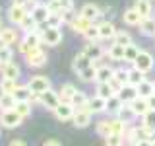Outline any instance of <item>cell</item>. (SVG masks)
<instances>
[{
  "mask_svg": "<svg viewBox=\"0 0 155 146\" xmlns=\"http://www.w3.org/2000/svg\"><path fill=\"white\" fill-rule=\"evenodd\" d=\"M8 146H27V144L23 142V140H19V138H16V140H12V142H10Z\"/></svg>",
  "mask_w": 155,
  "mask_h": 146,
  "instance_id": "11a10c76",
  "label": "cell"
},
{
  "mask_svg": "<svg viewBox=\"0 0 155 146\" xmlns=\"http://www.w3.org/2000/svg\"><path fill=\"white\" fill-rule=\"evenodd\" d=\"M140 49L138 45H134V43H130V45H126V49H124V61H128V62H134L136 61V57L140 55Z\"/></svg>",
  "mask_w": 155,
  "mask_h": 146,
  "instance_id": "8d00e7d4",
  "label": "cell"
},
{
  "mask_svg": "<svg viewBox=\"0 0 155 146\" xmlns=\"http://www.w3.org/2000/svg\"><path fill=\"white\" fill-rule=\"evenodd\" d=\"M153 66H155V58H153L151 53H147V51H140V55L136 57V61H134V68L142 70L143 74H149V72L153 70Z\"/></svg>",
  "mask_w": 155,
  "mask_h": 146,
  "instance_id": "277c9868",
  "label": "cell"
},
{
  "mask_svg": "<svg viewBox=\"0 0 155 146\" xmlns=\"http://www.w3.org/2000/svg\"><path fill=\"white\" fill-rule=\"evenodd\" d=\"M76 92H78V88H76L74 84H62L60 92H58V96H60L62 101H72V97L76 96Z\"/></svg>",
  "mask_w": 155,
  "mask_h": 146,
  "instance_id": "1f68e13d",
  "label": "cell"
},
{
  "mask_svg": "<svg viewBox=\"0 0 155 146\" xmlns=\"http://www.w3.org/2000/svg\"><path fill=\"white\" fill-rule=\"evenodd\" d=\"M124 49L126 47H122V45H118V43H114L113 41V45H110L109 49H107V57L110 58V61H124Z\"/></svg>",
  "mask_w": 155,
  "mask_h": 146,
  "instance_id": "4316f807",
  "label": "cell"
},
{
  "mask_svg": "<svg viewBox=\"0 0 155 146\" xmlns=\"http://www.w3.org/2000/svg\"><path fill=\"white\" fill-rule=\"evenodd\" d=\"M35 47H41V31H29L19 41V53L21 55H25L27 51H31Z\"/></svg>",
  "mask_w": 155,
  "mask_h": 146,
  "instance_id": "5b68a950",
  "label": "cell"
},
{
  "mask_svg": "<svg viewBox=\"0 0 155 146\" xmlns=\"http://www.w3.org/2000/svg\"><path fill=\"white\" fill-rule=\"evenodd\" d=\"M16 88H18V82L16 80H8V78H2V80H0V92H2V94L14 96Z\"/></svg>",
  "mask_w": 155,
  "mask_h": 146,
  "instance_id": "e575fe53",
  "label": "cell"
},
{
  "mask_svg": "<svg viewBox=\"0 0 155 146\" xmlns=\"http://www.w3.org/2000/svg\"><path fill=\"white\" fill-rule=\"evenodd\" d=\"M0 29H2V22H0Z\"/></svg>",
  "mask_w": 155,
  "mask_h": 146,
  "instance_id": "91938a15",
  "label": "cell"
},
{
  "mask_svg": "<svg viewBox=\"0 0 155 146\" xmlns=\"http://www.w3.org/2000/svg\"><path fill=\"white\" fill-rule=\"evenodd\" d=\"M116 117H118V119H122L124 123H128V125L136 119V115L132 113V109H130V105H128V103H124V105H122V109L116 113Z\"/></svg>",
  "mask_w": 155,
  "mask_h": 146,
  "instance_id": "74e56055",
  "label": "cell"
},
{
  "mask_svg": "<svg viewBox=\"0 0 155 146\" xmlns=\"http://www.w3.org/2000/svg\"><path fill=\"white\" fill-rule=\"evenodd\" d=\"M78 16H80V14H78L74 8H66V10H62V12H60V18H62V22H64V23H72Z\"/></svg>",
  "mask_w": 155,
  "mask_h": 146,
  "instance_id": "7dc6e473",
  "label": "cell"
},
{
  "mask_svg": "<svg viewBox=\"0 0 155 146\" xmlns=\"http://www.w3.org/2000/svg\"><path fill=\"white\" fill-rule=\"evenodd\" d=\"M27 86L31 88V92L35 96H39V94H43V92H47V90H51V88H52L51 80H48L47 76H43V74L31 76V78H29V82H27Z\"/></svg>",
  "mask_w": 155,
  "mask_h": 146,
  "instance_id": "8992f818",
  "label": "cell"
},
{
  "mask_svg": "<svg viewBox=\"0 0 155 146\" xmlns=\"http://www.w3.org/2000/svg\"><path fill=\"white\" fill-rule=\"evenodd\" d=\"M138 146H151V140H138Z\"/></svg>",
  "mask_w": 155,
  "mask_h": 146,
  "instance_id": "9f6ffc18",
  "label": "cell"
},
{
  "mask_svg": "<svg viewBox=\"0 0 155 146\" xmlns=\"http://www.w3.org/2000/svg\"><path fill=\"white\" fill-rule=\"evenodd\" d=\"M31 18L35 19V22L39 23V26H43V23H47V19L51 18V10H48V4H35V6H33V10L31 12Z\"/></svg>",
  "mask_w": 155,
  "mask_h": 146,
  "instance_id": "30bf717a",
  "label": "cell"
},
{
  "mask_svg": "<svg viewBox=\"0 0 155 146\" xmlns=\"http://www.w3.org/2000/svg\"><path fill=\"white\" fill-rule=\"evenodd\" d=\"M27 10L25 6H18V4H12V6L8 8V19L14 23V26H19V23L23 22V19L27 18Z\"/></svg>",
  "mask_w": 155,
  "mask_h": 146,
  "instance_id": "8fae6325",
  "label": "cell"
},
{
  "mask_svg": "<svg viewBox=\"0 0 155 146\" xmlns=\"http://www.w3.org/2000/svg\"><path fill=\"white\" fill-rule=\"evenodd\" d=\"M116 96H118L120 99L124 101V103H132L136 97H140V96H138V88L132 86V84H124V86H120V88H118V92H116Z\"/></svg>",
  "mask_w": 155,
  "mask_h": 146,
  "instance_id": "4fadbf2b",
  "label": "cell"
},
{
  "mask_svg": "<svg viewBox=\"0 0 155 146\" xmlns=\"http://www.w3.org/2000/svg\"><path fill=\"white\" fill-rule=\"evenodd\" d=\"M97 29H99V41H109V39H114L116 31H118V29L114 27V23L113 22H107V19L97 23Z\"/></svg>",
  "mask_w": 155,
  "mask_h": 146,
  "instance_id": "7c38bea8",
  "label": "cell"
},
{
  "mask_svg": "<svg viewBox=\"0 0 155 146\" xmlns=\"http://www.w3.org/2000/svg\"><path fill=\"white\" fill-rule=\"evenodd\" d=\"M12 61H14V51L8 45H2L0 47V62H2V64H8V62H12Z\"/></svg>",
  "mask_w": 155,
  "mask_h": 146,
  "instance_id": "f6af8a7d",
  "label": "cell"
},
{
  "mask_svg": "<svg viewBox=\"0 0 155 146\" xmlns=\"http://www.w3.org/2000/svg\"><path fill=\"white\" fill-rule=\"evenodd\" d=\"M78 76H80V80H81V82H87V84L95 82V80H97V66H95V62H93L91 66L84 68L81 72H78Z\"/></svg>",
  "mask_w": 155,
  "mask_h": 146,
  "instance_id": "f1b7e54d",
  "label": "cell"
},
{
  "mask_svg": "<svg viewBox=\"0 0 155 146\" xmlns=\"http://www.w3.org/2000/svg\"><path fill=\"white\" fill-rule=\"evenodd\" d=\"M0 72H2V78H8V80H18V78L21 76V68H19V64H16L14 61L8 62V64H2Z\"/></svg>",
  "mask_w": 155,
  "mask_h": 146,
  "instance_id": "ffe728a7",
  "label": "cell"
},
{
  "mask_svg": "<svg viewBox=\"0 0 155 146\" xmlns=\"http://www.w3.org/2000/svg\"><path fill=\"white\" fill-rule=\"evenodd\" d=\"M138 27H140V33H142L143 37H155V18L153 16L143 18Z\"/></svg>",
  "mask_w": 155,
  "mask_h": 146,
  "instance_id": "cb8c5ba5",
  "label": "cell"
},
{
  "mask_svg": "<svg viewBox=\"0 0 155 146\" xmlns=\"http://www.w3.org/2000/svg\"><path fill=\"white\" fill-rule=\"evenodd\" d=\"M85 109L89 111L91 115L93 113H107V99H103V97H99V96H93V97L87 99Z\"/></svg>",
  "mask_w": 155,
  "mask_h": 146,
  "instance_id": "5bb4252c",
  "label": "cell"
},
{
  "mask_svg": "<svg viewBox=\"0 0 155 146\" xmlns=\"http://www.w3.org/2000/svg\"><path fill=\"white\" fill-rule=\"evenodd\" d=\"M136 88H138V96H140V97H145V99H147L149 96L155 94V82H149V80L140 82Z\"/></svg>",
  "mask_w": 155,
  "mask_h": 146,
  "instance_id": "83f0119b",
  "label": "cell"
},
{
  "mask_svg": "<svg viewBox=\"0 0 155 146\" xmlns=\"http://www.w3.org/2000/svg\"><path fill=\"white\" fill-rule=\"evenodd\" d=\"M128 105H130V109H132V113L136 117H143L149 111V105H147V99H145V97H136L132 103H128Z\"/></svg>",
  "mask_w": 155,
  "mask_h": 146,
  "instance_id": "44dd1931",
  "label": "cell"
},
{
  "mask_svg": "<svg viewBox=\"0 0 155 146\" xmlns=\"http://www.w3.org/2000/svg\"><path fill=\"white\" fill-rule=\"evenodd\" d=\"M91 64H93V61H91V58L87 57L84 51H81V53H78V55L74 57V62H72V66H74V72H76V74H78V72H81L84 68L91 66Z\"/></svg>",
  "mask_w": 155,
  "mask_h": 146,
  "instance_id": "603a6c76",
  "label": "cell"
},
{
  "mask_svg": "<svg viewBox=\"0 0 155 146\" xmlns=\"http://www.w3.org/2000/svg\"><path fill=\"white\" fill-rule=\"evenodd\" d=\"M41 31V43L47 47H56L62 43V29L60 27H43Z\"/></svg>",
  "mask_w": 155,
  "mask_h": 146,
  "instance_id": "6da1fadb",
  "label": "cell"
},
{
  "mask_svg": "<svg viewBox=\"0 0 155 146\" xmlns=\"http://www.w3.org/2000/svg\"><path fill=\"white\" fill-rule=\"evenodd\" d=\"M37 101H39L43 107H47V109L52 111L62 99H60V96H58V92H54V90L51 88V90H47V92H43V94H39V96H37Z\"/></svg>",
  "mask_w": 155,
  "mask_h": 146,
  "instance_id": "ba28073f",
  "label": "cell"
},
{
  "mask_svg": "<svg viewBox=\"0 0 155 146\" xmlns=\"http://www.w3.org/2000/svg\"><path fill=\"white\" fill-rule=\"evenodd\" d=\"M23 123V117L16 109H2L0 111V127L4 129H16Z\"/></svg>",
  "mask_w": 155,
  "mask_h": 146,
  "instance_id": "3957f363",
  "label": "cell"
},
{
  "mask_svg": "<svg viewBox=\"0 0 155 146\" xmlns=\"http://www.w3.org/2000/svg\"><path fill=\"white\" fill-rule=\"evenodd\" d=\"M62 23H64V22H62L60 14H51V18L47 19V23H45V26H47V27H60Z\"/></svg>",
  "mask_w": 155,
  "mask_h": 146,
  "instance_id": "681fc988",
  "label": "cell"
},
{
  "mask_svg": "<svg viewBox=\"0 0 155 146\" xmlns=\"http://www.w3.org/2000/svg\"><path fill=\"white\" fill-rule=\"evenodd\" d=\"M84 53H85V55L89 57L93 62H97L99 58H103V57L107 55V51L101 47L99 41H87V45L84 47Z\"/></svg>",
  "mask_w": 155,
  "mask_h": 146,
  "instance_id": "9c48e42d",
  "label": "cell"
},
{
  "mask_svg": "<svg viewBox=\"0 0 155 146\" xmlns=\"http://www.w3.org/2000/svg\"><path fill=\"white\" fill-rule=\"evenodd\" d=\"M87 99H89V97H87V96L84 94V92H80V90H78V92H76V96L72 97V101H70V103L74 105L76 109H85Z\"/></svg>",
  "mask_w": 155,
  "mask_h": 146,
  "instance_id": "d590c367",
  "label": "cell"
},
{
  "mask_svg": "<svg viewBox=\"0 0 155 146\" xmlns=\"http://www.w3.org/2000/svg\"><path fill=\"white\" fill-rule=\"evenodd\" d=\"M16 107V97L10 94H2L0 96V109H14Z\"/></svg>",
  "mask_w": 155,
  "mask_h": 146,
  "instance_id": "ee69618b",
  "label": "cell"
},
{
  "mask_svg": "<svg viewBox=\"0 0 155 146\" xmlns=\"http://www.w3.org/2000/svg\"><path fill=\"white\" fill-rule=\"evenodd\" d=\"M109 127H110V134H124L126 129H128V123H124L122 119L114 117V119L109 121Z\"/></svg>",
  "mask_w": 155,
  "mask_h": 146,
  "instance_id": "4dcf8cb0",
  "label": "cell"
},
{
  "mask_svg": "<svg viewBox=\"0 0 155 146\" xmlns=\"http://www.w3.org/2000/svg\"><path fill=\"white\" fill-rule=\"evenodd\" d=\"M145 80V74L142 70H138V68H130V74H128V84L132 86H138L140 82Z\"/></svg>",
  "mask_w": 155,
  "mask_h": 146,
  "instance_id": "ab89813d",
  "label": "cell"
},
{
  "mask_svg": "<svg viewBox=\"0 0 155 146\" xmlns=\"http://www.w3.org/2000/svg\"><path fill=\"white\" fill-rule=\"evenodd\" d=\"M142 119V125L145 127V129H149L151 133H155V111L153 109H149L147 113H145L143 117H140Z\"/></svg>",
  "mask_w": 155,
  "mask_h": 146,
  "instance_id": "f35d334b",
  "label": "cell"
},
{
  "mask_svg": "<svg viewBox=\"0 0 155 146\" xmlns=\"http://www.w3.org/2000/svg\"><path fill=\"white\" fill-rule=\"evenodd\" d=\"M95 130H97V134L99 136H103V138H107V136L110 134V127H109V121H99L95 127Z\"/></svg>",
  "mask_w": 155,
  "mask_h": 146,
  "instance_id": "c3c4849f",
  "label": "cell"
},
{
  "mask_svg": "<svg viewBox=\"0 0 155 146\" xmlns=\"http://www.w3.org/2000/svg\"><path fill=\"white\" fill-rule=\"evenodd\" d=\"M29 2H33V0H12V4H18V6H27Z\"/></svg>",
  "mask_w": 155,
  "mask_h": 146,
  "instance_id": "db71d44e",
  "label": "cell"
},
{
  "mask_svg": "<svg viewBox=\"0 0 155 146\" xmlns=\"http://www.w3.org/2000/svg\"><path fill=\"white\" fill-rule=\"evenodd\" d=\"M0 134H2V133H0Z\"/></svg>",
  "mask_w": 155,
  "mask_h": 146,
  "instance_id": "be15d7a7",
  "label": "cell"
},
{
  "mask_svg": "<svg viewBox=\"0 0 155 146\" xmlns=\"http://www.w3.org/2000/svg\"><path fill=\"white\" fill-rule=\"evenodd\" d=\"M113 41L118 43V45H122V47H126V45L132 43V35H130L128 31H116V35H114Z\"/></svg>",
  "mask_w": 155,
  "mask_h": 146,
  "instance_id": "bcb514c9",
  "label": "cell"
},
{
  "mask_svg": "<svg viewBox=\"0 0 155 146\" xmlns=\"http://www.w3.org/2000/svg\"><path fill=\"white\" fill-rule=\"evenodd\" d=\"M147 105H149V109H153V111H155V94L147 97Z\"/></svg>",
  "mask_w": 155,
  "mask_h": 146,
  "instance_id": "f5cc1de1",
  "label": "cell"
},
{
  "mask_svg": "<svg viewBox=\"0 0 155 146\" xmlns=\"http://www.w3.org/2000/svg\"><path fill=\"white\" fill-rule=\"evenodd\" d=\"M134 8L140 12L142 18H149L153 14V2H151V0H136Z\"/></svg>",
  "mask_w": 155,
  "mask_h": 146,
  "instance_id": "d4e9b609",
  "label": "cell"
},
{
  "mask_svg": "<svg viewBox=\"0 0 155 146\" xmlns=\"http://www.w3.org/2000/svg\"><path fill=\"white\" fill-rule=\"evenodd\" d=\"M95 96L103 97V99H109V97L116 96V90L113 88L110 82H97V88H95Z\"/></svg>",
  "mask_w": 155,
  "mask_h": 146,
  "instance_id": "7402d4cb",
  "label": "cell"
},
{
  "mask_svg": "<svg viewBox=\"0 0 155 146\" xmlns=\"http://www.w3.org/2000/svg\"><path fill=\"white\" fill-rule=\"evenodd\" d=\"M14 97H16V101H37V96L31 92V88L27 84H18L16 92H14Z\"/></svg>",
  "mask_w": 155,
  "mask_h": 146,
  "instance_id": "2e32d148",
  "label": "cell"
},
{
  "mask_svg": "<svg viewBox=\"0 0 155 146\" xmlns=\"http://www.w3.org/2000/svg\"><path fill=\"white\" fill-rule=\"evenodd\" d=\"M14 109L25 119V117L31 115V101H16V107H14Z\"/></svg>",
  "mask_w": 155,
  "mask_h": 146,
  "instance_id": "7bdbcfd3",
  "label": "cell"
},
{
  "mask_svg": "<svg viewBox=\"0 0 155 146\" xmlns=\"http://www.w3.org/2000/svg\"><path fill=\"white\" fill-rule=\"evenodd\" d=\"M142 19H143V18L140 16V12H138L134 6L128 8V10L122 14V22L126 23V26H130V27H138L140 23H142Z\"/></svg>",
  "mask_w": 155,
  "mask_h": 146,
  "instance_id": "d6986e66",
  "label": "cell"
},
{
  "mask_svg": "<svg viewBox=\"0 0 155 146\" xmlns=\"http://www.w3.org/2000/svg\"><path fill=\"white\" fill-rule=\"evenodd\" d=\"M91 23H93V22H91V19H87V18H84V16H78V18L74 19V22L70 23V27L74 29L76 33H80V35H81V33H84L85 29L91 26Z\"/></svg>",
  "mask_w": 155,
  "mask_h": 146,
  "instance_id": "f546056e",
  "label": "cell"
},
{
  "mask_svg": "<svg viewBox=\"0 0 155 146\" xmlns=\"http://www.w3.org/2000/svg\"><path fill=\"white\" fill-rule=\"evenodd\" d=\"M151 2H155V0H151Z\"/></svg>",
  "mask_w": 155,
  "mask_h": 146,
  "instance_id": "6125c7cd",
  "label": "cell"
},
{
  "mask_svg": "<svg viewBox=\"0 0 155 146\" xmlns=\"http://www.w3.org/2000/svg\"><path fill=\"white\" fill-rule=\"evenodd\" d=\"M97 66V80L95 82H110L114 76V70L107 64H95Z\"/></svg>",
  "mask_w": 155,
  "mask_h": 146,
  "instance_id": "484cf974",
  "label": "cell"
},
{
  "mask_svg": "<svg viewBox=\"0 0 155 146\" xmlns=\"http://www.w3.org/2000/svg\"><path fill=\"white\" fill-rule=\"evenodd\" d=\"M74 113H76V107L72 105L70 101H60V103L52 109V115H54L58 121H72Z\"/></svg>",
  "mask_w": 155,
  "mask_h": 146,
  "instance_id": "52a82bcc",
  "label": "cell"
},
{
  "mask_svg": "<svg viewBox=\"0 0 155 146\" xmlns=\"http://www.w3.org/2000/svg\"><path fill=\"white\" fill-rule=\"evenodd\" d=\"M124 146H138V142H136V140H126Z\"/></svg>",
  "mask_w": 155,
  "mask_h": 146,
  "instance_id": "6f0895ef",
  "label": "cell"
},
{
  "mask_svg": "<svg viewBox=\"0 0 155 146\" xmlns=\"http://www.w3.org/2000/svg\"><path fill=\"white\" fill-rule=\"evenodd\" d=\"M0 68H2V62H0Z\"/></svg>",
  "mask_w": 155,
  "mask_h": 146,
  "instance_id": "94428289",
  "label": "cell"
},
{
  "mask_svg": "<svg viewBox=\"0 0 155 146\" xmlns=\"http://www.w3.org/2000/svg\"><path fill=\"white\" fill-rule=\"evenodd\" d=\"M126 136L124 134H109L105 138V146H124Z\"/></svg>",
  "mask_w": 155,
  "mask_h": 146,
  "instance_id": "b9f144b4",
  "label": "cell"
},
{
  "mask_svg": "<svg viewBox=\"0 0 155 146\" xmlns=\"http://www.w3.org/2000/svg\"><path fill=\"white\" fill-rule=\"evenodd\" d=\"M18 39H19L18 29H14V27H2L0 29V41H2V45L12 47L14 43H18Z\"/></svg>",
  "mask_w": 155,
  "mask_h": 146,
  "instance_id": "ac0fdd59",
  "label": "cell"
},
{
  "mask_svg": "<svg viewBox=\"0 0 155 146\" xmlns=\"http://www.w3.org/2000/svg\"><path fill=\"white\" fill-rule=\"evenodd\" d=\"M151 146H155V138H153V140H151Z\"/></svg>",
  "mask_w": 155,
  "mask_h": 146,
  "instance_id": "680465c9",
  "label": "cell"
},
{
  "mask_svg": "<svg viewBox=\"0 0 155 146\" xmlns=\"http://www.w3.org/2000/svg\"><path fill=\"white\" fill-rule=\"evenodd\" d=\"M81 37H84L85 41H99V29H97V23H91V26L81 33Z\"/></svg>",
  "mask_w": 155,
  "mask_h": 146,
  "instance_id": "60d3db41",
  "label": "cell"
},
{
  "mask_svg": "<svg viewBox=\"0 0 155 146\" xmlns=\"http://www.w3.org/2000/svg\"><path fill=\"white\" fill-rule=\"evenodd\" d=\"M58 2V6H60L62 10H66V8H74V2L72 0H56Z\"/></svg>",
  "mask_w": 155,
  "mask_h": 146,
  "instance_id": "f907efd6",
  "label": "cell"
},
{
  "mask_svg": "<svg viewBox=\"0 0 155 146\" xmlns=\"http://www.w3.org/2000/svg\"><path fill=\"white\" fill-rule=\"evenodd\" d=\"M72 123L76 129H85L91 125V113L87 109H76L74 117H72Z\"/></svg>",
  "mask_w": 155,
  "mask_h": 146,
  "instance_id": "9a60e30c",
  "label": "cell"
},
{
  "mask_svg": "<svg viewBox=\"0 0 155 146\" xmlns=\"http://www.w3.org/2000/svg\"><path fill=\"white\" fill-rule=\"evenodd\" d=\"M41 146H62V142H60V140H54V138H48V140H45Z\"/></svg>",
  "mask_w": 155,
  "mask_h": 146,
  "instance_id": "816d5d0a",
  "label": "cell"
},
{
  "mask_svg": "<svg viewBox=\"0 0 155 146\" xmlns=\"http://www.w3.org/2000/svg\"><path fill=\"white\" fill-rule=\"evenodd\" d=\"M78 14H80V16H84V18H87V19H91V22L101 19V8L97 6V4H93V2L84 4V6H81V10H80Z\"/></svg>",
  "mask_w": 155,
  "mask_h": 146,
  "instance_id": "e0dca14e",
  "label": "cell"
},
{
  "mask_svg": "<svg viewBox=\"0 0 155 146\" xmlns=\"http://www.w3.org/2000/svg\"><path fill=\"white\" fill-rule=\"evenodd\" d=\"M122 105H124V101L120 99L118 96H113V97H109L107 99V113H118L120 109H122Z\"/></svg>",
  "mask_w": 155,
  "mask_h": 146,
  "instance_id": "d6a6232c",
  "label": "cell"
},
{
  "mask_svg": "<svg viewBox=\"0 0 155 146\" xmlns=\"http://www.w3.org/2000/svg\"><path fill=\"white\" fill-rule=\"evenodd\" d=\"M23 57H25V64L29 68H43L47 64V53L41 47H35L31 51H27Z\"/></svg>",
  "mask_w": 155,
  "mask_h": 146,
  "instance_id": "7a4b0ae2",
  "label": "cell"
},
{
  "mask_svg": "<svg viewBox=\"0 0 155 146\" xmlns=\"http://www.w3.org/2000/svg\"><path fill=\"white\" fill-rule=\"evenodd\" d=\"M19 29H21L23 33H29V31H39V23L35 19L31 18V14H27V18L23 19L21 23H19Z\"/></svg>",
  "mask_w": 155,
  "mask_h": 146,
  "instance_id": "836d02e7",
  "label": "cell"
}]
</instances>
